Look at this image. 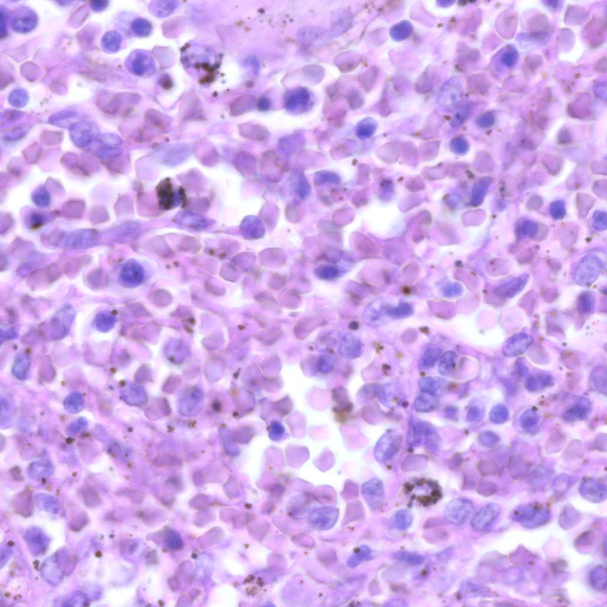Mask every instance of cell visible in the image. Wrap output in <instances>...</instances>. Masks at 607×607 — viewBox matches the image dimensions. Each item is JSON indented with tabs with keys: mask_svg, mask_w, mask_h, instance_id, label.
<instances>
[{
	"mask_svg": "<svg viewBox=\"0 0 607 607\" xmlns=\"http://www.w3.org/2000/svg\"><path fill=\"white\" fill-rule=\"evenodd\" d=\"M602 265L599 259L589 255L579 262L574 273V280L581 286H588L597 280L601 272Z\"/></svg>",
	"mask_w": 607,
	"mask_h": 607,
	"instance_id": "cell-1",
	"label": "cell"
},
{
	"mask_svg": "<svg viewBox=\"0 0 607 607\" xmlns=\"http://www.w3.org/2000/svg\"><path fill=\"white\" fill-rule=\"evenodd\" d=\"M474 510L472 502L467 499L458 498L448 503L444 511V517L448 523L462 525Z\"/></svg>",
	"mask_w": 607,
	"mask_h": 607,
	"instance_id": "cell-2",
	"label": "cell"
},
{
	"mask_svg": "<svg viewBox=\"0 0 607 607\" xmlns=\"http://www.w3.org/2000/svg\"><path fill=\"white\" fill-rule=\"evenodd\" d=\"M401 438L393 431H389L379 439L375 448V457L380 462H385L395 455L400 449Z\"/></svg>",
	"mask_w": 607,
	"mask_h": 607,
	"instance_id": "cell-3",
	"label": "cell"
},
{
	"mask_svg": "<svg viewBox=\"0 0 607 607\" xmlns=\"http://www.w3.org/2000/svg\"><path fill=\"white\" fill-rule=\"evenodd\" d=\"M436 434L432 425L422 421L413 422L410 425L408 443L413 446H419L422 442L435 443L438 439Z\"/></svg>",
	"mask_w": 607,
	"mask_h": 607,
	"instance_id": "cell-4",
	"label": "cell"
},
{
	"mask_svg": "<svg viewBox=\"0 0 607 607\" xmlns=\"http://www.w3.org/2000/svg\"><path fill=\"white\" fill-rule=\"evenodd\" d=\"M362 490L371 508L381 507L384 498V487L381 481L372 479L363 486Z\"/></svg>",
	"mask_w": 607,
	"mask_h": 607,
	"instance_id": "cell-5",
	"label": "cell"
},
{
	"mask_svg": "<svg viewBox=\"0 0 607 607\" xmlns=\"http://www.w3.org/2000/svg\"><path fill=\"white\" fill-rule=\"evenodd\" d=\"M533 342L531 336L526 334H519L512 336L506 342L504 353L508 356H516L524 353Z\"/></svg>",
	"mask_w": 607,
	"mask_h": 607,
	"instance_id": "cell-6",
	"label": "cell"
},
{
	"mask_svg": "<svg viewBox=\"0 0 607 607\" xmlns=\"http://www.w3.org/2000/svg\"><path fill=\"white\" fill-rule=\"evenodd\" d=\"M529 278L528 274H524L502 285L495 289L496 295L505 299L512 298L523 291Z\"/></svg>",
	"mask_w": 607,
	"mask_h": 607,
	"instance_id": "cell-7",
	"label": "cell"
},
{
	"mask_svg": "<svg viewBox=\"0 0 607 607\" xmlns=\"http://www.w3.org/2000/svg\"><path fill=\"white\" fill-rule=\"evenodd\" d=\"M310 95L304 88H300L290 93L286 99V105L290 111H302L306 109L310 103Z\"/></svg>",
	"mask_w": 607,
	"mask_h": 607,
	"instance_id": "cell-8",
	"label": "cell"
},
{
	"mask_svg": "<svg viewBox=\"0 0 607 607\" xmlns=\"http://www.w3.org/2000/svg\"><path fill=\"white\" fill-rule=\"evenodd\" d=\"M26 540L33 554L39 555L45 551L48 546V539L41 531L36 528L27 532Z\"/></svg>",
	"mask_w": 607,
	"mask_h": 607,
	"instance_id": "cell-9",
	"label": "cell"
},
{
	"mask_svg": "<svg viewBox=\"0 0 607 607\" xmlns=\"http://www.w3.org/2000/svg\"><path fill=\"white\" fill-rule=\"evenodd\" d=\"M496 509L491 505L483 508L474 517L472 527L477 531H482L492 523L496 517Z\"/></svg>",
	"mask_w": 607,
	"mask_h": 607,
	"instance_id": "cell-10",
	"label": "cell"
},
{
	"mask_svg": "<svg viewBox=\"0 0 607 607\" xmlns=\"http://www.w3.org/2000/svg\"><path fill=\"white\" fill-rule=\"evenodd\" d=\"M439 403L438 397L435 394L423 393L416 398L413 407L417 412H430L438 407Z\"/></svg>",
	"mask_w": 607,
	"mask_h": 607,
	"instance_id": "cell-11",
	"label": "cell"
},
{
	"mask_svg": "<svg viewBox=\"0 0 607 607\" xmlns=\"http://www.w3.org/2000/svg\"><path fill=\"white\" fill-rule=\"evenodd\" d=\"M446 384V380L440 377H427L420 378L419 387L424 393L435 394Z\"/></svg>",
	"mask_w": 607,
	"mask_h": 607,
	"instance_id": "cell-12",
	"label": "cell"
},
{
	"mask_svg": "<svg viewBox=\"0 0 607 607\" xmlns=\"http://www.w3.org/2000/svg\"><path fill=\"white\" fill-rule=\"evenodd\" d=\"M42 574H44L46 579L53 583L59 582L61 579L62 573L59 568V564H57V561L53 558L48 559L46 560L43 565Z\"/></svg>",
	"mask_w": 607,
	"mask_h": 607,
	"instance_id": "cell-13",
	"label": "cell"
},
{
	"mask_svg": "<svg viewBox=\"0 0 607 607\" xmlns=\"http://www.w3.org/2000/svg\"><path fill=\"white\" fill-rule=\"evenodd\" d=\"M153 62L150 58L145 54L140 53L137 54L133 61V68L135 73L139 75H144L146 72L152 71Z\"/></svg>",
	"mask_w": 607,
	"mask_h": 607,
	"instance_id": "cell-14",
	"label": "cell"
},
{
	"mask_svg": "<svg viewBox=\"0 0 607 607\" xmlns=\"http://www.w3.org/2000/svg\"><path fill=\"white\" fill-rule=\"evenodd\" d=\"M30 366V359L28 355L21 354L15 359L13 366V374L19 380H25L28 375Z\"/></svg>",
	"mask_w": 607,
	"mask_h": 607,
	"instance_id": "cell-15",
	"label": "cell"
},
{
	"mask_svg": "<svg viewBox=\"0 0 607 607\" xmlns=\"http://www.w3.org/2000/svg\"><path fill=\"white\" fill-rule=\"evenodd\" d=\"M457 356L454 352L449 351L445 353L440 358L439 363V371L443 376H448L455 368Z\"/></svg>",
	"mask_w": 607,
	"mask_h": 607,
	"instance_id": "cell-16",
	"label": "cell"
},
{
	"mask_svg": "<svg viewBox=\"0 0 607 607\" xmlns=\"http://www.w3.org/2000/svg\"><path fill=\"white\" fill-rule=\"evenodd\" d=\"M52 472V467L49 464L42 462L33 463L28 469L30 476L36 479L49 476Z\"/></svg>",
	"mask_w": 607,
	"mask_h": 607,
	"instance_id": "cell-17",
	"label": "cell"
},
{
	"mask_svg": "<svg viewBox=\"0 0 607 607\" xmlns=\"http://www.w3.org/2000/svg\"><path fill=\"white\" fill-rule=\"evenodd\" d=\"M442 352V350L437 347L431 348L425 352L420 361V369L425 370L432 369L438 361Z\"/></svg>",
	"mask_w": 607,
	"mask_h": 607,
	"instance_id": "cell-18",
	"label": "cell"
},
{
	"mask_svg": "<svg viewBox=\"0 0 607 607\" xmlns=\"http://www.w3.org/2000/svg\"><path fill=\"white\" fill-rule=\"evenodd\" d=\"M84 399L79 393H72L64 401V407L67 411L71 413H79L83 409Z\"/></svg>",
	"mask_w": 607,
	"mask_h": 607,
	"instance_id": "cell-19",
	"label": "cell"
},
{
	"mask_svg": "<svg viewBox=\"0 0 607 607\" xmlns=\"http://www.w3.org/2000/svg\"><path fill=\"white\" fill-rule=\"evenodd\" d=\"M413 517L411 512L407 509L398 511L394 517V524L400 530H407L413 523Z\"/></svg>",
	"mask_w": 607,
	"mask_h": 607,
	"instance_id": "cell-20",
	"label": "cell"
},
{
	"mask_svg": "<svg viewBox=\"0 0 607 607\" xmlns=\"http://www.w3.org/2000/svg\"><path fill=\"white\" fill-rule=\"evenodd\" d=\"M37 506L42 509L51 513H57L59 506L56 499L46 494H40L36 498Z\"/></svg>",
	"mask_w": 607,
	"mask_h": 607,
	"instance_id": "cell-21",
	"label": "cell"
},
{
	"mask_svg": "<svg viewBox=\"0 0 607 607\" xmlns=\"http://www.w3.org/2000/svg\"><path fill=\"white\" fill-rule=\"evenodd\" d=\"M114 323L115 318L109 312H100L96 318V327L100 331L110 330Z\"/></svg>",
	"mask_w": 607,
	"mask_h": 607,
	"instance_id": "cell-22",
	"label": "cell"
},
{
	"mask_svg": "<svg viewBox=\"0 0 607 607\" xmlns=\"http://www.w3.org/2000/svg\"><path fill=\"white\" fill-rule=\"evenodd\" d=\"M595 300L593 296L590 293H584L580 296L578 301V309L582 314H588L594 308Z\"/></svg>",
	"mask_w": 607,
	"mask_h": 607,
	"instance_id": "cell-23",
	"label": "cell"
},
{
	"mask_svg": "<svg viewBox=\"0 0 607 607\" xmlns=\"http://www.w3.org/2000/svg\"><path fill=\"white\" fill-rule=\"evenodd\" d=\"M394 556H395L396 559L409 564H419L424 561V558L422 556L419 555L412 554V553L408 551H398L396 553Z\"/></svg>",
	"mask_w": 607,
	"mask_h": 607,
	"instance_id": "cell-24",
	"label": "cell"
},
{
	"mask_svg": "<svg viewBox=\"0 0 607 607\" xmlns=\"http://www.w3.org/2000/svg\"><path fill=\"white\" fill-rule=\"evenodd\" d=\"M133 29L138 35L145 36L150 33L152 26L148 21L139 19L134 23Z\"/></svg>",
	"mask_w": 607,
	"mask_h": 607,
	"instance_id": "cell-25",
	"label": "cell"
},
{
	"mask_svg": "<svg viewBox=\"0 0 607 607\" xmlns=\"http://www.w3.org/2000/svg\"><path fill=\"white\" fill-rule=\"evenodd\" d=\"M87 426V422L86 420L80 418L69 427L67 432L69 435H76L84 430V429L86 428Z\"/></svg>",
	"mask_w": 607,
	"mask_h": 607,
	"instance_id": "cell-26",
	"label": "cell"
},
{
	"mask_svg": "<svg viewBox=\"0 0 607 607\" xmlns=\"http://www.w3.org/2000/svg\"><path fill=\"white\" fill-rule=\"evenodd\" d=\"M175 5L174 2H164L163 5H159L157 7V14L158 15H168L171 11L175 9Z\"/></svg>",
	"mask_w": 607,
	"mask_h": 607,
	"instance_id": "cell-27",
	"label": "cell"
},
{
	"mask_svg": "<svg viewBox=\"0 0 607 607\" xmlns=\"http://www.w3.org/2000/svg\"><path fill=\"white\" fill-rule=\"evenodd\" d=\"M86 601V597L83 594H76L73 597L69 599L67 602V606H82L83 603Z\"/></svg>",
	"mask_w": 607,
	"mask_h": 607,
	"instance_id": "cell-28",
	"label": "cell"
},
{
	"mask_svg": "<svg viewBox=\"0 0 607 607\" xmlns=\"http://www.w3.org/2000/svg\"><path fill=\"white\" fill-rule=\"evenodd\" d=\"M410 310H411V308L408 307L407 305H400L399 307L391 309V311L390 313L391 315L405 316L409 314Z\"/></svg>",
	"mask_w": 607,
	"mask_h": 607,
	"instance_id": "cell-29",
	"label": "cell"
},
{
	"mask_svg": "<svg viewBox=\"0 0 607 607\" xmlns=\"http://www.w3.org/2000/svg\"><path fill=\"white\" fill-rule=\"evenodd\" d=\"M517 57L516 52L513 51L507 52L504 54L503 57L504 63L506 65H509V66H511V65H513L516 63Z\"/></svg>",
	"mask_w": 607,
	"mask_h": 607,
	"instance_id": "cell-30",
	"label": "cell"
},
{
	"mask_svg": "<svg viewBox=\"0 0 607 607\" xmlns=\"http://www.w3.org/2000/svg\"><path fill=\"white\" fill-rule=\"evenodd\" d=\"M258 107L260 110L266 111L270 107V102L267 98H262L258 103Z\"/></svg>",
	"mask_w": 607,
	"mask_h": 607,
	"instance_id": "cell-31",
	"label": "cell"
},
{
	"mask_svg": "<svg viewBox=\"0 0 607 607\" xmlns=\"http://www.w3.org/2000/svg\"><path fill=\"white\" fill-rule=\"evenodd\" d=\"M478 415V409L475 408H471L467 413V419L471 421L474 420L477 418Z\"/></svg>",
	"mask_w": 607,
	"mask_h": 607,
	"instance_id": "cell-32",
	"label": "cell"
}]
</instances>
